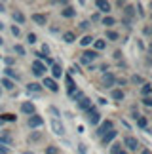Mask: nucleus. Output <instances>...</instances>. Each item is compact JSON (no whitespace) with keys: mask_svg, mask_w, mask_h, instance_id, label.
<instances>
[{"mask_svg":"<svg viewBox=\"0 0 152 154\" xmlns=\"http://www.w3.org/2000/svg\"><path fill=\"white\" fill-rule=\"evenodd\" d=\"M23 154H34V152H31V150H27V152H23Z\"/></svg>","mask_w":152,"mask_h":154,"instance_id":"obj_48","label":"nucleus"},{"mask_svg":"<svg viewBox=\"0 0 152 154\" xmlns=\"http://www.w3.org/2000/svg\"><path fill=\"white\" fill-rule=\"evenodd\" d=\"M2 27H4V25H2V23H0V29H2Z\"/></svg>","mask_w":152,"mask_h":154,"instance_id":"obj_50","label":"nucleus"},{"mask_svg":"<svg viewBox=\"0 0 152 154\" xmlns=\"http://www.w3.org/2000/svg\"><path fill=\"white\" fill-rule=\"evenodd\" d=\"M114 23H116L114 17H105V19H103V25H107V27H112Z\"/></svg>","mask_w":152,"mask_h":154,"instance_id":"obj_27","label":"nucleus"},{"mask_svg":"<svg viewBox=\"0 0 152 154\" xmlns=\"http://www.w3.org/2000/svg\"><path fill=\"white\" fill-rule=\"evenodd\" d=\"M86 150H87L86 145H78V152H80V154H86Z\"/></svg>","mask_w":152,"mask_h":154,"instance_id":"obj_40","label":"nucleus"},{"mask_svg":"<svg viewBox=\"0 0 152 154\" xmlns=\"http://www.w3.org/2000/svg\"><path fill=\"white\" fill-rule=\"evenodd\" d=\"M95 6H97V8L101 10V11H105V14H108V11H110V2H105V0H97Z\"/></svg>","mask_w":152,"mask_h":154,"instance_id":"obj_12","label":"nucleus"},{"mask_svg":"<svg viewBox=\"0 0 152 154\" xmlns=\"http://www.w3.org/2000/svg\"><path fill=\"white\" fill-rule=\"evenodd\" d=\"M110 129H112V122H110V120H107V122H103L101 126H99V131H97V133L103 137V135H105V133H108Z\"/></svg>","mask_w":152,"mask_h":154,"instance_id":"obj_9","label":"nucleus"},{"mask_svg":"<svg viewBox=\"0 0 152 154\" xmlns=\"http://www.w3.org/2000/svg\"><path fill=\"white\" fill-rule=\"evenodd\" d=\"M0 44H4V40H2V38H0Z\"/></svg>","mask_w":152,"mask_h":154,"instance_id":"obj_49","label":"nucleus"},{"mask_svg":"<svg viewBox=\"0 0 152 154\" xmlns=\"http://www.w3.org/2000/svg\"><path fill=\"white\" fill-rule=\"evenodd\" d=\"M105 46H107V42L105 40H95V50L99 51V50H105Z\"/></svg>","mask_w":152,"mask_h":154,"instance_id":"obj_28","label":"nucleus"},{"mask_svg":"<svg viewBox=\"0 0 152 154\" xmlns=\"http://www.w3.org/2000/svg\"><path fill=\"white\" fill-rule=\"evenodd\" d=\"M2 120H4V122H8V120L14 122V120H15V114H2Z\"/></svg>","mask_w":152,"mask_h":154,"instance_id":"obj_35","label":"nucleus"},{"mask_svg":"<svg viewBox=\"0 0 152 154\" xmlns=\"http://www.w3.org/2000/svg\"><path fill=\"white\" fill-rule=\"evenodd\" d=\"M11 32H14V36H19V29L17 27H11Z\"/></svg>","mask_w":152,"mask_h":154,"instance_id":"obj_42","label":"nucleus"},{"mask_svg":"<svg viewBox=\"0 0 152 154\" xmlns=\"http://www.w3.org/2000/svg\"><path fill=\"white\" fill-rule=\"evenodd\" d=\"M27 42L29 44H34V42H36V34H34V32H29L27 34Z\"/></svg>","mask_w":152,"mask_h":154,"instance_id":"obj_31","label":"nucleus"},{"mask_svg":"<svg viewBox=\"0 0 152 154\" xmlns=\"http://www.w3.org/2000/svg\"><path fill=\"white\" fill-rule=\"evenodd\" d=\"M112 99H116V101H122V99H124V91H122V90H114V91H112Z\"/></svg>","mask_w":152,"mask_h":154,"instance_id":"obj_25","label":"nucleus"},{"mask_svg":"<svg viewBox=\"0 0 152 154\" xmlns=\"http://www.w3.org/2000/svg\"><path fill=\"white\" fill-rule=\"evenodd\" d=\"M124 11H126L127 17H131L133 14H135V11H133V6H124Z\"/></svg>","mask_w":152,"mask_h":154,"instance_id":"obj_32","label":"nucleus"},{"mask_svg":"<svg viewBox=\"0 0 152 154\" xmlns=\"http://www.w3.org/2000/svg\"><path fill=\"white\" fill-rule=\"evenodd\" d=\"M78 106H80L82 110H86V112H87V110L91 109V101H90V99H87V97H84V99H82V101L78 103Z\"/></svg>","mask_w":152,"mask_h":154,"instance_id":"obj_16","label":"nucleus"},{"mask_svg":"<svg viewBox=\"0 0 152 154\" xmlns=\"http://www.w3.org/2000/svg\"><path fill=\"white\" fill-rule=\"evenodd\" d=\"M51 74H53V78H61V74H63V69H61L57 63H53V65H51Z\"/></svg>","mask_w":152,"mask_h":154,"instance_id":"obj_15","label":"nucleus"},{"mask_svg":"<svg viewBox=\"0 0 152 154\" xmlns=\"http://www.w3.org/2000/svg\"><path fill=\"white\" fill-rule=\"evenodd\" d=\"M74 82H72V78L71 76H67V91H68V95H74Z\"/></svg>","mask_w":152,"mask_h":154,"instance_id":"obj_17","label":"nucleus"},{"mask_svg":"<svg viewBox=\"0 0 152 154\" xmlns=\"http://www.w3.org/2000/svg\"><path fill=\"white\" fill-rule=\"evenodd\" d=\"M116 154H127V152H126V150H122V149H120V150H118V152H116Z\"/></svg>","mask_w":152,"mask_h":154,"instance_id":"obj_47","label":"nucleus"},{"mask_svg":"<svg viewBox=\"0 0 152 154\" xmlns=\"http://www.w3.org/2000/svg\"><path fill=\"white\" fill-rule=\"evenodd\" d=\"M87 27H90V23H87V21H82L80 23V29H87Z\"/></svg>","mask_w":152,"mask_h":154,"instance_id":"obj_43","label":"nucleus"},{"mask_svg":"<svg viewBox=\"0 0 152 154\" xmlns=\"http://www.w3.org/2000/svg\"><path fill=\"white\" fill-rule=\"evenodd\" d=\"M87 120H90V124H91V126H97V124H99V120H101V114H99V112H97V110L91 106V109L87 110Z\"/></svg>","mask_w":152,"mask_h":154,"instance_id":"obj_1","label":"nucleus"},{"mask_svg":"<svg viewBox=\"0 0 152 154\" xmlns=\"http://www.w3.org/2000/svg\"><path fill=\"white\" fill-rule=\"evenodd\" d=\"M44 86L48 88L50 91H59V86H57V82L53 78H44Z\"/></svg>","mask_w":152,"mask_h":154,"instance_id":"obj_7","label":"nucleus"},{"mask_svg":"<svg viewBox=\"0 0 152 154\" xmlns=\"http://www.w3.org/2000/svg\"><path fill=\"white\" fill-rule=\"evenodd\" d=\"M101 82H103V86H105V88H112V86L116 84V78H114V74H112V72H105Z\"/></svg>","mask_w":152,"mask_h":154,"instance_id":"obj_3","label":"nucleus"},{"mask_svg":"<svg viewBox=\"0 0 152 154\" xmlns=\"http://www.w3.org/2000/svg\"><path fill=\"white\" fill-rule=\"evenodd\" d=\"M27 90H29V91H32V93H38L40 90H42V86L36 84V82H32V84H29V86H27Z\"/></svg>","mask_w":152,"mask_h":154,"instance_id":"obj_20","label":"nucleus"},{"mask_svg":"<svg viewBox=\"0 0 152 154\" xmlns=\"http://www.w3.org/2000/svg\"><path fill=\"white\" fill-rule=\"evenodd\" d=\"M48 51H50V48H48V46H46V44H44V46H42V53H44V55H46V57H48Z\"/></svg>","mask_w":152,"mask_h":154,"instance_id":"obj_41","label":"nucleus"},{"mask_svg":"<svg viewBox=\"0 0 152 154\" xmlns=\"http://www.w3.org/2000/svg\"><path fill=\"white\" fill-rule=\"evenodd\" d=\"M61 15L63 17H74L76 15V10L72 6H65V10H61Z\"/></svg>","mask_w":152,"mask_h":154,"instance_id":"obj_13","label":"nucleus"},{"mask_svg":"<svg viewBox=\"0 0 152 154\" xmlns=\"http://www.w3.org/2000/svg\"><path fill=\"white\" fill-rule=\"evenodd\" d=\"M124 145H126V146H127L129 150H137V146H139V141H137L135 137H126Z\"/></svg>","mask_w":152,"mask_h":154,"instance_id":"obj_10","label":"nucleus"},{"mask_svg":"<svg viewBox=\"0 0 152 154\" xmlns=\"http://www.w3.org/2000/svg\"><path fill=\"white\" fill-rule=\"evenodd\" d=\"M32 21L36 23V25H46V15H42V14H32Z\"/></svg>","mask_w":152,"mask_h":154,"instance_id":"obj_14","label":"nucleus"},{"mask_svg":"<svg viewBox=\"0 0 152 154\" xmlns=\"http://www.w3.org/2000/svg\"><path fill=\"white\" fill-rule=\"evenodd\" d=\"M107 38L108 40H118L120 36H118V32H114V31H107Z\"/></svg>","mask_w":152,"mask_h":154,"instance_id":"obj_29","label":"nucleus"},{"mask_svg":"<svg viewBox=\"0 0 152 154\" xmlns=\"http://www.w3.org/2000/svg\"><path fill=\"white\" fill-rule=\"evenodd\" d=\"M0 11H6V8H4V4L0 2Z\"/></svg>","mask_w":152,"mask_h":154,"instance_id":"obj_46","label":"nucleus"},{"mask_svg":"<svg viewBox=\"0 0 152 154\" xmlns=\"http://www.w3.org/2000/svg\"><path fill=\"white\" fill-rule=\"evenodd\" d=\"M143 103L147 105V106H152V97H150V95H148V97H144V99H143Z\"/></svg>","mask_w":152,"mask_h":154,"instance_id":"obj_38","label":"nucleus"},{"mask_svg":"<svg viewBox=\"0 0 152 154\" xmlns=\"http://www.w3.org/2000/svg\"><path fill=\"white\" fill-rule=\"evenodd\" d=\"M118 150H120V145H114V146H112V154H116Z\"/></svg>","mask_w":152,"mask_h":154,"instance_id":"obj_44","label":"nucleus"},{"mask_svg":"<svg viewBox=\"0 0 152 154\" xmlns=\"http://www.w3.org/2000/svg\"><path fill=\"white\" fill-rule=\"evenodd\" d=\"M21 110H23V112H25V114H29V116H32V114H36V112H34V110H36V109H34V105H32L31 101H27V103H23V105H21Z\"/></svg>","mask_w":152,"mask_h":154,"instance_id":"obj_8","label":"nucleus"},{"mask_svg":"<svg viewBox=\"0 0 152 154\" xmlns=\"http://www.w3.org/2000/svg\"><path fill=\"white\" fill-rule=\"evenodd\" d=\"M95 57H97V51H84V53H82V57H80V61L84 63V65H90Z\"/></svg>","mask_w":152,"mask_h":154,"instance_id":"obj_5","label":"nucleus"},{"mask_svg":"<svg viewBox=\"0 0 152 154\" xmlns=\"http://www.w3.org/2000/svg\"><path fill=\"white\" fill-rule=\"evenodd\" d=\"M29 128H40L44 124V120H42V116H38V114H32V116H29Z\"/></svg>","mask_w":152,"mask_h":154,"instance_id":"obj_4","label":"nucleus"},{"mask_svg":"<svg viewBox=\"0 0 152 154\" xmlns=\"http://www.w3.org/2000/svg\"><path fill=\"white\" fill-rule=\"evenodd\" d=\"M8 76H11V78H19V76H17V72H15V70H11V69H8V70H6V78H8Z\"/></svg>","mask_w":152,"mask_h":154,"instance_id":"obj_34","label":"nucleus"},{"mask_svg":"<svg viewBox=\"0 0 152 154\" xmlns=\"http://www.w3.org/2000/svg\"><path fill=\"white\" fill-rule=\"evenodd\" d=\"M63 40H65L67 44H72L76 40V36H74V32H65V34H63Z\"/></svg>","mask_w":152,"mask_h":154,"instance_id":"obj_21","label":"nucleus"},{"mask_svg":"<svg viewBox=\"0 0 152 154\" xmlns=\"http://www.w3.org/2000/svg\"><path fill=\"white\" fill-rule=\"evenodd\" d=\"M141 154H152V152H150L148 149H143V150H141Z\"/></svg>","mask_w":152,"mask_h":154,"instance_id":"obj_45","label":"nucleus"},{"mask_svg":"<svg viewBox=\"0 0 152 154\" xmlns=\"http://www.w3.org/2000/svg\"><path fill=\"white\" fill-rule=\"evenodd\" d=\"M116 133H118V131H114V129H110V131H108V133H105V135H103V139H101V143H103L105 146H107V145L110 143V141H112V139L116 137Z\"/></svg>","mask_w":152,"mask_h":154,"instance_id":"obj_11","label":"nucleus"},{"mask_svg":"<svg viewBox=\"0 0 152 154\" xmlns=\"http://www.w3.org/2000/svg\"><path fill=\"white\" fill-rule=\"evenodd\" d=\"M14 50H15L17 53H19V55H25V48H23V46H19V44H17V46H15Z\"/></svg>","mask_w":152,"mask_h":154,"instance_id":"obj_37","label":"nucleus"},{"mask_svg":"<svg viewBox=\"0 0 152 154\" xmlns=\"http://www.w3.org/2000/svg\"><path fill=\"white\" fill-rule=\"evenodd\" d=\"M51 129H53L55 135H63V133H65V126H63L59 120H53V122H51Z\"/></svg>","mask_w":152,"mask_h":154,"instance_id":"obj_6","label":"nucleus"},{"mask_svg":"<svg viewBox=\"0 0 152 154\" xmlns=\"http://www.w3.org/2000/svg\"><path fill=\"white\" fill-rule=\"evenodd\" d=\"M2 143H11V135L10 133H0V145H2Z\"/></svg>","mask_w":152,"mask_h":154,"instance_id":"obj_24","label":"nucleus"},{"mask_svg":"<svg viewBox=\"0 0 152 154\" xmlns=\"http://www.w3.org/2000/svg\"><path fill=\"white\" fill-rule=\"evenodd\" d=\"M0 95H2V90H0Z\"/></svg>","mask_w":152,"mask_h":154,"instance_id":"obj_51","label":"nucleus"},{"mask_svg":"<svg viewBox=\"0 0 152 154\" xmlns=\"http://www.w3.org/2000/svg\"><path fill=\"white\" fill-rule=\"evenodd\" d=\"M91 42H95V38H93V36H90V34H86V36L80 40V44H82V46H90Z\"/></svg>","mask_w":152,"mask_h":154,"instance_id":"obj_22","label":"nucleus"},{"mask_svg":"<svg viewBox=\"0 0 152 154\" xmlns=\"http://www.w3.org/2000/svg\"><path fill=\"white\" fill-rule=\"evenodd\" d=\"M135 120H137V126H139V128H147V118H144V116L135 114Z\"/></svg>","mask_w":152,"mask_h":154,"instance_id":"obj_23","label":"nucleus"},{"mask_svg":"<svg viewBox=\"0 0 152 154\" xmlns=\"http://www.w3.org/2000/svg\"><path fill=\"white\" fill-rule=\"evenodd\" d=\"M0 84H2L6 90H14V88H15V84H14L10 78H2V82H0Z\"/></svg>","mask_w":152,"mask_h":154,"instance_id":"obj_19","label":"nucleus"},{"mask_svg":"<svg viewBox=\"0 0 152 154\" xmlns=\"http://www.w3.org/2000/svg\"><path fill=\"white\" fill-rule=\"evenodd\" d=\"M150 93H152V86H150V84H143V95L148 97Z\"/></svg>","mask_w":152,"mask_h":154,"instance_id":"obj_26","label":"nucleus"},{"mask_svg":"<svg viewBox=\"0 0 152 154\" xmlns=\"http://www.w3.org/2000/svg\"><path fill=\"white\" fill-rule=\"evenodd\" d=\"M44 72H46V65L40 63V61H34L32 63V74L34 76H44Z\"/></svg>","mask_w":152,"mask_h":154,"instance_id":"obj_2","label":"nucleus"},{"mask_svg":"<svg viewBox=\"0 0 152 154\" xmlns=\"http://www.w3.org/2000/svg\"><path fill=\"white\" fill-rule=\"evenodd\" d=\"M11 17H14V21H17V23H25V15L21 14V11H14V14H11Z\"/></svg>","mask_w":152,"mask_h":154,"instance_id":"obj_18","label":"nucleus"},{"mask_svg":"<svg viewBox=\"0 0 152 154\" xmlns=\"http://www.w3.org/2000/svg\"><path fill=\"white\" fill-rule=\"evenodd\" d=\"M46 154H59V149H57V146H48V149H46Z\"/></svg>","mask_w":152,"mask_h":154,"instance_id":"obj_33","label":"nucleus"},{"mask_svg":"<svg viewBox=\"0 0 152 154\" xmlns=\"http://www.w3.org/2000/svg\"><path fill=\"white\" fill-rule=\"evenodd\" d=\"M0 154H11V152H10V149H6L4 145H0Z\"/></svg>","mask_w":152,"mask_h":154,"instance_id":"obj_39","label":"nucleus"},{"mask_svg":"<svg viewBox=\"0 0 152 154\" xmlns=\"http://www.w3.org/2000/svg\"><path fill=\"white\" fill-rule=\"evenodd\" d=\"M131 82H133V84H144V80L141 78V76H133Z\"/></svg>","mask_w":152,"mask_h":154,"instance_id":"obj_36","label":"nucleus"},{"mask_svg":"<svg viewBox=\"0 0 152 154\" xmlns=\"http://www.w3.org/2000/svg\"><path fill=\"white\" fill-rule=\"evenodd\" d=\"M86 95H84V93H82V91H74V95H72V99H74V101H82V99H84Z\"/></svg>","mask_w":152,"mask_h":154,"instance_id":"obj_30","label":"nucleus"}]
</instances>
